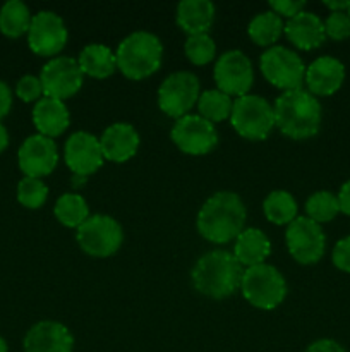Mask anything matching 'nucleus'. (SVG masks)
Listing matches in <instances>:
<instances>
[{
	"label": "nucleus",
	"instance_id": "nucleus-9",
	"mask_svg": "<svg viewBox=\"0 0 350 352\" xmlns=\"http://www.w3.org/2000/svg\"><path fill=\"white\" fill-rule=\"evenodd\" d=\"M199 95L198 76L189 71L172 72L158 89V107L168 117L180 119L198 103Z\"/></svg>",
	"mask_w": 350,
	"mask_h": 352
},
{
	"label": "nucleus",
	"instance_id": "nucleus-37",
	"mask_svg": "<svg viewBox=\"0 0 350 352\" xmlns=\"http://www.w3.org/2000/svg\"><path fill=\"white\" fill-rule=\"evenodd\" d=\"M305 352H345V349L333 339H319L312 342Z\"/></svg>",
	"mask_w": 350,
	"mask_h": 352
},
{
	"label": "nucleus",
	"instance_id": "nucleus-38",
	"mask_svg": "<svg viewBox=\"0 0 350 352\" xmlns=\"http://www.w3.org/2000/svg\"><path fill=\"white\" fill-rule=\"evenodd\" d=\"M10 107H12V91H10L9 85L0 79V119L9 113Z\"/></svg>",
	"mask_w": 350,
	"mask_h": 352
},
{
	"label": "nucleus",
	"instance_id": "nucleus-25",
	"mask_svg": "<svg viewBox=\"0 0 350 352\" xmlns=\"http://www.w3.org/2000/svg\"><path fill=\"white\" fill-rule=\"evenodd\" d=\"M283 30V19L273 10H266V12L254 16L247 26L249 38L259 47H275V41H278Z\"/></svg>",
	"mask_w": 350,
	"mask_h": 352
},
{
	"label": "nucleus",
	"instance_id": "nucleus-26",
	"mask_svg": "<svg viewBox=\"0 0 350 352\" xmlns=\"http://www.w3.org/2000/svg\"><path fill=\"white\" fill-rule=\"evenodd\" d=\"M263 212L271 223H277V226L287 223L288 226V223L297 219L299 206L290 192L283 191V189H277V191H271L264 198Z\"/></svg>",
	"mask_w": 350,
	"mask_h": 352
},
{
	"label": "nucleus",
	"instance_id": "nucleus-4",
	"mask_svg": "<svg viewBox=\"0 0 350 352\" xmlns=\"http://www.w3.org/2000/svg\"><path fill=\"white\" fill-rule=\"evenodd\" d=\"M117 69L126 78L139 81L154 74L161 65L163 45L150 31H134L120 41L115 52Z\"/></svg>",
	"mask_w": 350,
	"mask_h": 352
},
{
	"label": "nucleus",
	"instance_id": "nucleus-33",
	"mask_svg": "<svg viewBox=\"0 0 350 352\" xmlns=\"http://www.w3.org/2000/svg\"><path fill=\"white\" fill-rule=\"evenodd\" d=\"M326 36L335 41L350 38V16L349 12H329L325 19Z\"/></svg>",
	"mask_w": 350,
	"mask_h": 352
},
{
	"label": "nucleus",
	"instance_id": "nucleus-28",
	"mask_svg": "<svg viewBox=\"0 0 350 352\" xmlns=\"http://www.w3.org/2000/svg\"><path fill=\"white\" fill-rule=\"evenodd\" d=\"M55 217L58 222L71 229H79L89 219V206L81 195L65 192L55 203Z\"/></svg>",
	"mask_w": 350,
	"mask_h": 352
},
{
	"label": "nucleus",
	"instance_id": "nucleus-14",
	"mask_svg": "<svg viewBox=\"0 0 350 352\" xmlns=\"http://www.w3.org/2000/svg\"><path fill=\"white\" fill-rule=\"evenodd\" d=\"M172 141L187 155H206L218 144L215 126L201 116H187L177 119L170 133Z\"/></svg>",
	"mask_w": 350,
	"mask_h": 352
},
{
	"label": "nucleus",
	"instance_id": "nucleus-5",
	"mask_svg": "<svg viewBox=\"0 0 350 352\" xmlns=\"http://www.w3.org/2000/svg\"><path fill=\"white\" fill-rule=\"evenodd\" d=\"M240 292L250 306L268 311L283 302L287 296V282L277 268L261 263L244 272Z\"/></svg>",
	"mask_w": 350,
	"mask_h": 352
},
{
	"label": "nucleus",
	"instance_id": "nucleus-41",
	"mask_svg": "<svg viewBox=\"0 0 350 352\" xmlns=\"http://www.w3.org/2000/svg\"><path fill=\"white\" fill-rule=\"evenodd\" d=\"M9 146V133H7L5 126L0 122V153Z\"/></svg>",
	"mask_w": 350,
	"mask_h": 352
},
{
	"label": "nucleus",
	"instance_id": "nucleus-12",
	"mask_svg": "<svg viewBox=\"0 0 350 352\" xmlns=\"http://www.w3.org/2000/svg\"><path fill=\"white\" fill-rule=\"evenodd\" d=\"M82 71L78 60L72 57H54L43 65L40 81L43 86V96L57 100H67L74 96L82 86Z\"/></svg>",
	"mask_w": 350,
	"mask_h": 352
},
{
	"label": "nucleus",
	"instance_id": "nucleus-30",
	"mask_svg": "<svg viewBox=\"0 0 350 352\" xmlns=\"http://www.w3.org/2000/svg\"><path fill=\"white\" fill-rule=\"evenodd\" d=\"M305 213L307 219L314 220L316 223L331 222L340 213V205L336 195L331 191H316L305 201Z\"/></svg>",
	"mask_w": 350,
	"mask_h": 352
},
{
	"label": "nucleus",
	"instance_id": "nucleus-13",
	"mask_svg": "<svg viewBox=\"0 0 350 352\" xmlns=\"http://www.w3.org/2000/svg\"><path fill=\"white\" fill-rule=\"evenodd\" d=\"M67 28L64 19L51 10H40L31 19L27 45L40 57H51L62 52L67 43Z\"/></svg>",
	"mask_w": 350,
	"mask_h": 352
},
{
	"label": "nucleus",
	"instance_id": "nucleus-18",
	"mask_svg": "<svg viewBox=\"0 0 350 352\" xmlns=\"http://www.w3.org/2000/svg\"><path fill=\"white\" fill-rule=\"evenodd\" d=\"M23 346L24 352H72L74 337L62 323L43 320L27 330Z\"/></svg>",
	"mask_w": 350,
	"mask_h": 352
},
{
	"label": "nucleus",
	"instance_id": "nucleus-1",
	"mask_svg": "<svg viewBox=\"0 0 350 352\" xmlns=\"http://www.w3.org/2000/svg\"><path fill=\"white\" fill-rule=\"evenodd\" d=\"M247 212L237 192L220 191L209 196L198 213V232L206 241L226 244L244 230Z\"/></svg>",
	"mask_w": 350,
	"mask_h": 352
},
{
	"label": "nucleus",
	"instance_id": "nucleus-8",
	"mask_svg": "<svg viewBox=\"0 0 350 352\" xmlns=\"http://www.w3.org/2000/svg\"><path fill=\"white\" fill-rule=\"evenodd\" d=\"M261 72L277 88L283 91L302 88L305 78V65L302 58L290 48L281 45L270 47L259 58Z\"/></svg>",
	"mask_w": 350,
	"mask_h": 352
},
{
	"label": "nucleus",
	"instance_id": "nucleus-43",
	"mask_svg": "<svg viewBox=\"0 0 350 352\" xmlns=\"http://www.w3.org/2000/svg\"><path fill=\"white\" fill-rule=\"evenodd\" d=\"M347 12H349V16H350V7H349V10H347Z\"/></svg>",
	"mask_w": 350,
	"mask_h": 352
},
{
	"label": "nucleus",
	"instance_id": "nucleus-19",
	"mask_svg": "<svg viewBox=\"0 0 350 352\" xmlns=\"http://www.w3.org/2000/svg\"><path fill=\"white\" fill-rule=\"evenodd\" d=\"M105 160L122 164L132 158L139 148V134L127 122H115L103 131L100 138Z\"/></svg>",
	"mask_w": 350,
	"mask_h": 352
},
{
	"label": "nucleus",
	"instance_id": "nucleus-40",
	"mask_svg": "<svg viewBox=\"0 0 350 352\" xmlns=\"http://www.w3.org/2000/svg\"><path fill=\"white\" fill-rule=\"evenodd\" d=\"M325 7H328L329 12H347L350 0H325Z\"/></svg>",
	"mask_w": 350,
	"mask_h": 352
},
{
	"label": "nucleus",
	"instance_id": "nucleus-21",
	"mask_svg": "<svg viewBox=\"0 0 350 352\" xmlns=\"http://www.w3.org/2000/svg\"><path fill=\"white\" fill-rule=\"evenodd\" d=\"M33 124L38 129V134L54 140L65 133L71 124V116L62 100L41 96L33 109Z\"/></svg>",
	"mask_w": 350,
	"mask_h": 352
},
{
	"label": "nucleus",
	"instance_id": "nucleus-29",
	"mask_svg": "<svg viewBox=\"0 0 350 352\" xmlns=\"http://www.w3.org/2000/svg\"><path fill=\"white\" fill-rule=\"evenodd\" d=\"M233 102L226 93L216 89H206L199 95L198 100V110L199 116L202 119L209 120V122H222V120L229 119L232 113Z\"/></svg>",
	"mask_w": 350,
	"mask_h": 352
},
{
	"label": "nucleus",
	"instance_id": "nucleus-42",
	"mask_svg": "<svg viewBox=\"0 0 350 352\" xmlns=\"http://www.w3.org/2000/svg\"><path fill=\"white\" fill-rule=\"evenodd\" d=\"M7 351H9L7 349V342L2 339V337H0V352H7Z\"/></svg>",
	"mask_w": 350,
	"mask_h": 352
},
{
	"label": "nucleus",
	"instance_id": "nucleus-39",
	"mask_svg": "<svg viewBox=\"0 0 350 352\" xmlns=\"http://www.w3.org/2000/svg\"><path fill=\"white\" fill-rule=\"evenodd\" d=\"M336 198H338L340 212L350 217V179L347 182H343L342 188H340V191H338V195H336Z\"/></svg>",
	"mask_w": 350,
	"mask_h": 352
},
{
	"label": "nucleus",
	"instance_id": "nucleus-24",
	"mask_svg": "<svg viewBox=\"0 0 350 352\" xmlns=\"http://www.w3.org/2000/svg\"><path fill=\"white\" fill-rule=\"evenodd\" d=\"M78 64L82 74L96 79H105L115 72L117 57L106 45L91 43L82 48Z\"/></svg>",
	"mask_w": 350,
	"mask_h": 352
},
{
	"label": "nucleus",
	"instance_id": "nucleus-16",
	"mask_svg": "<svg viewBox=\"0 0 350 352\" xmlns=\"http://www.w3.org/2000/svg\"><path fill=\"white\" fill-rule=\"evenodd\" d=\"M65 165L79 177H86L98 170L105 162L100 138L86 131H78L67 138L64 148Z\"/></svg>",
	"mask_w": 350,
	"mask_h": 352
},
{
	"label": "nucleus",
	"instance_id": "nucleus-20",
	"mask_svg": "<svg viewBox=\"0 0 350 352\" xmlns=\"http://www.w3.org/2000/svg\"><path fill=\"white\" fill-rule=\"evenodd\" d=\"M283 33L288 41L301 50H314L326 40L325 21L318 14L307 10H302L297 16L288 19Z\"/></svg>",
	"mask_w": 350,
	"mask_h": 352
},
{
	"label": "nucleus",
	"instance_id": "nucleus-36",
	"mask_svg": "<svg viewBox=\"0 0 350 352\" xmlns=\"http://www.w3.org/2000/svg\"><path fill=\"white\" fill-rule=\"evenodd\" d=\"M304 7V0H270V9L280 17H288V19L302 12Z\"/></svg>",
	"mask_w": 350,
	"mask_h": 352
},
{
	"label": "nucleus",
	"instance_id": "nucleus-32",
	"mask_svg": "<svg viewBox=\"0 0 350 352\" xmlns=\"http://www.w3.org/2000/svg\"><path fill=\"white\" fill-rule=\"evenodd\" d=\"M48 198V188L41 179L24 177L17 184V201L31 210L41 208Z\"/></svg>",
	"mask_w": 350,
	"mask_h": 352
},
{
	"label": "nucleus",
	"instance_id": "nucleus-10",
	"mask_svg": "<svg viewBox=\"0 0 350 352\" xmlns=\"http://www.w3.org/2000/svg\"><path fill=\"white\" fill-rule=\"evenodd\" d=\"M285 243L292 258L301 265L318 263L326 250V236L321 226L307 217H297L288 223Z\"/></svg>",
	"mask_w": 350,
	"mask_h": 352
},
{
	"label": "nucleus",
	"instance_id": "nucleus-23",
	"mask_svg": "<svg viewBox=\"0 0 350 352\" xmlns=\"http://www.w3.org/2000/svg\"><path fill=\"white\" fill-rule=\"evenodd\" d=\"M271 253V243L266 234L259 229H244L237 236L235 246H233V256L237 258L242 267H256L264 263Z\"/></svg>",
	"mask_w": 350,
	"mask_h": 352
},
{
	"label": "nucleus",
	"instance_id": "nucleus-6",
	"mask_svg": "<svg viewBox=\"0 0 350 352\" xmlns=\"http://www.w3.org/2000/svg\"><path fill=\"white\" fill-rule=\"evenodd\" d=\"M230 122L246 140H266L275 127V110L266 98L247 93L233 102Z\"/></svg>",
	"mask_w": 350,
	"mask_h": 352
},
{
	"label": "nucleus",
	"instance_id": "nucleus-22",
	"mask_svg": "<svg viewBox=\"0 0 350 352\" xmlns=\"http://www.w3.org/2000/svg\"><path fill=\"white\" fill-rule=\"evenodd\" d=\"M216 9L209 0H182L177 6L178 28L191 36V34L208 33L215 23Z\"/></svg>",
	"mask_w": 350,
	"mask_h": 352
},
{
	"label": "nucleus",
	"instance_id": "nucleus-11",
	"mask_svg": "<svg viewBox=\"0 0 350 352\" xmlns=\"http://www.w3.org/2000/svg\"><path fill=\"white\" fill-rule=\"evenodd\" d=\"M213 78L220 91L229 96H244L254 82L253 62L244 52L229 50L222 54L213 69Z\"/></svg>",
	"mask_w": 350,
	"mask_h": 352
},
{
	"label": "nucleus",
	"instance_id": "nucleus-15",
	"mask_svg": "<svg viewBox=\"0 0 350 352\" xmlns=\"http://www.w3.org/2000/svg\"><path fill=\"white\" fill-rule=\"evenodd\" d=\"M17 162L26 177H45L57 167V144L51 138L43 136V134H33L21 144L19 151H17Z\"/></svg>",
	"mask_w": 350,
	"mask_h": 352
},
{
	"label": "nucleus",
	"instance_id": "nucleus-3",
	"mask_svg": "<svg viewBox=\"0 0 350 352\" xmlns=\"http://www.w3.org/2000/svg\"><path fill=\"white\" fill-rule=\"evenodd\" d=\"M244 268L233 253L216 250L202 254L191 272L198 292L213 299H225L240 289Z\"/></svg>",
	"mask_w": 350,
	"mask_h": 352
},
{
	"label": "nucleus",
	"instance_id": "nucleus-35",
	"mask_svg": "<svg viewBox=\"0 0 350 352\" xmlns=\"http://www.w3.org/2000/svg\"><path fill=\"white\" fill-rule=\"evenodd\" d=\"M331 261L338 270L350 274V236L343 237L335 244L331 253Z\"/></svg>",
	"mask_w": 350,
	"mask_h": 352
},
{
	"label": "nucleus",
	"instance_id": "nucleus-17",
	"mask_svg": "<svg viewBox=\"0 0 350 352\" xmlns=\"http://www.w3.org/2000/svg\"><path fill=\"white\" fill-rule=\"evenodd\" d=\"M307 91L314 96H329L342 88L345 81V65L331 55H321L305 67Z\"/></svg>",
	"mask_w": 350,
	"mask_h": 352
},
{
	"label": "nucleus",
	"instance_id": "nucleus-7",
	"mask_svg": "<svg viewBox=\"0 0 350 352\" xmlns=\"http://www.w3.org/2000/svg\"><path fill=\"white\" fill-rule=\"evenodd\" d=\"M79 246L86 254L95 258H106L120 250L124 232L120 223L110 215H89L75 234Z\"/></svg>",
	"mask_w": 350,
	"mask_h": 352
},
{
	"label": "nucleus",
	"instance_id": "nucleus-27",
	"mask_svg": "<svg viewBox=\"0 0 350 352\" xmlns=\"http://www.w3.org/2000/svg\"><path fill=\"white\" fill-rule=\"evenodd\" d=\"M30 9L21 0H9L0 9V31L9 38H19L30 31L31 26Z\"/></svg>",
	"mask_w": 350,
	"mask_h": 352
},
{
	"label": "nucleus",
	"instance_id": "nucleus-31",
	"mask_svg": "<svg viewBox=\"0 0 350 352\" xmlns=\"http://www.w3.org/2000/svg\"><path fill=\"white\" fill-rule=\"evenodd\" d=\"M185 57L194 65H205L211 62L216 55V43L208 33L191 34L184 45Z\"/></svg>",
	"mask_w": 350,
	"mask_h": 352
},
{
	"label": "nucleus",
	"instance_id": "nucleus-2",
	"mask_svg": "<svg viewBox=\"0 0 350 352\" xmlns=\"http://www.w3.org/2000/svg\"><path fill=\"white\" fill-rule=\"evenodd\" d=\"M275 126L292 140H307L319 133L323 109L319 100L307 89L283 91L273 105Z\"/></svg>",
	"mask_w": 350,
	"mask_h": 352
},
{
	"label": "nucleus",
	"instance_id": "nucleus-34",
	"mask_svg": "<svg viewBox=\"0 0 350 352\" xmlns=\"http://www.w3.org/2000/svg\"><path fill=\"white\" fill-rule=\"evenodd\" d=\"M16 95L23 102H38L43 95V86H41L40 78L31 74L23 76L16 85Z\"/></svg>",
	"mask_w": 350,
	"mask_h": 352
}]
</instances>
